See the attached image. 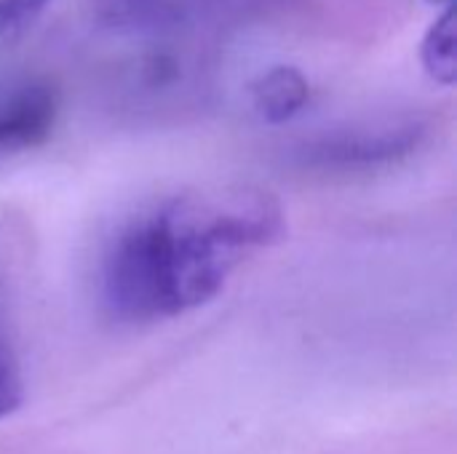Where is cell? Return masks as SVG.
<instances>
[{"instance_id": "3", "label": "cell", "mask_w": 457, "mask_h": 454, "mask_svg": "<svg viewBox=\"0 0 457 454\" xmlns=\"http://www.w3.org/2000/svg\"><path fill=\"white\" fill-rule=\"evenodd\" d=\"M59 115L56 91L46 83L24 86L8 104L0 107V158L40 147Z\"/></svg>"}, {"instance_id": "6", "label": "cell", "mask_w": 457, "mask_h": 454, "mask_svg": "<svg viewBox=\"0 0 457 454\" xmlns=\"http://www.w3.org/2000/svg\"><path fill=\"white\" fill-rule=\"evenodd\" d=\"M420 64L426 75L450 88L457 80V13L455 5L447 3V8L431 21L428 32L420 43Z\"/></svg>"}, {"instance_id": "4", "label": "cell", "mask_w": 457, "mask_h": 454, "mask_svg": "<svg viewBox=\"0 0 457 454\" xmlns=\"http://www.w3.org/2000/svg\"><path fill=\"white\" fill-rule=\"evenodd\" d=\"M311 80L292 64H276L249 83L252 107L270 126L295 120L311 104Z\"/></svg>"}, {"instance_id": "9", "label": "cell", "mask_w": 457, "mask_h": 454, "mask_svg": "<svg viewBox=\"0 0 457 454\" xmlns=\"http://www.w3.org/2000/svg\"><path fill=\"white\" fill-rule=\"evenodd\" d=\"M431 3H453V0H431Z\"/></svg>"}, {"instance_id": "8", "label": "cell", "mask_w": 457, "mask_h": 454, "mask_svg": "<svg viewBox=\"0 0 457 454\" xmlns=\"http://www.w3.org/2000/svg\"><path fill=\"white\" fill-rule=\"evenodd\" d=\"M51 0H0V43L13 40L48 8Z\"/></svg>"}, {"instance_id": "1", "label": "cell", "mask_w": 457, "mask_h": 454, "mask_svg": "<svg viewBox=\"0 0 457 454\" xmlns=\"http://www.w3.org/2000/svg\"><path fill=\"white\" fill-rule=\"evenodd\" d=\"M284 235L281 203L249 185L182 193L118 230L102 262L104 308L126 324L182 316L214 300L241 257Z\"/></svg>"}, {"instance_id": "2", "label": "cell", "mask_w": 457, "mask_h": 454, "mask_svg": "<svg viewBox=\"0 0 457 454\" xmlns=\"http://www.w3.org/2000/svg\"><path fill=\"white\" fill-rule=\"evenodd\" d=\"M423 134L426 128L420 123L340 131V134L311 142L303 150V161L316 169H337V171L378 169V166H388L412 155Z\"/></svg>"}, {"instance_id": "7", "label": "cell", "mask_w": 457, "mask_h": 454, "mask_svg": "<svg viewBox=\"0 0 457 454\" xmlns=\"http://www.w3.org/2000/svg\"><path fill=\"white\" fill-rule=\"evenodd\" d=\"M24 401V380L11 337L0 321V420L13 415Z\"/></svg>"}, {"instance_id": "5", "label": "cell", "mask_w": 457, "mask_h": 454, "mask_svg": "<svg viewBox=\"0 0 457 454\" xmlns=\"http://www.w3.org/2000/svg\"><path fill=\"white\" fill-rule=\"evenodd\" d=\"M198 0H102L99 21L118 32H163L190 19Z\"/></svg>"}]
</instances>
